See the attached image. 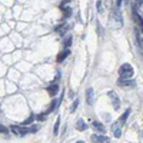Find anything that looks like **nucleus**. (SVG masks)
I'll return each instance as SVG.
<instances>
[{
	"label": "nucleus",
	"instance_id": "6",
	"mask_svg": "<svg viewBox=\"0 0 143 143\" xmlns=\"http://www.w3.org/2000/svg\"><path fill=\"white\" fill-rule=\"evenodd\" d=\"M90 139H92V142H94V143H106L107 142V137L103 136V134H92Z\"/></svg>",
	"mask_w": 143,
	"mask_h": 143
},
{
	"label": "nucleus",
	"instance_id": "21",
	"mask_svg": "<svg viewBox=\"0 0 143 143\" xmlns=\"http://www.w3.org/2000/svg\"><path fill=\"white\" fill-rule=\"evenodd\" d=\"M33 120H34V115H30V116H29V119H27V120H25V122H23V124H25V126H26V124H30Z\"/></svg>",
	"mask_w": 143,
	"mask_h": 143
},
{
	"label": "nucleus",
	"instance_id": "25",
	"mask_svg": "<svg viewBox=\"0 0 143 143\" xmlns=\"http://www.w3.org/2000/svg\"><path fill=\"white\" fill-rule=\"evenodd\" d=\"M34 119H37L39 122H43L46 119V115H37V116H34Z\"/></svg>",
	"mask_w": 143,
	"mask_h": 143
},
{
	"label": "nucleus",
	"instance_id": "15",
	"mask_svg": "<svg viewBox=\"0 0 143 143\" xmlns=\"http://www.w3.org/2000/svg\"><path fill=\"white\" fill-rule=\"evenodd\" d=\"M136 40H137V44H139L140 50H142V43H143V39H142V33L139 30H136Z\"/></svg>",
	"mask_w": 143,
	"mask_h": 143
},
{
	"label": "nucleus",
	"instance_id": "9",
	"mask_svg": "<svg viewBox=\"0 0 143 143\" xmlns=\"http://www.w3.org/2000/svg\"><path fill=\"white\" fill-rule=\"evenodd\" d=\"M92 126H93L94 130L100 132V133H105V132H106V128L103 126V123H100V122H93V123H92Z\"/></svg>",
	"mask_w": 143,
	"mask_h": 143
},
{
	"label": "nucleus",
	"instance_id": "23",
	"mask_svg": "<svg viewBox=\"0 0 143 143\" xmlns=\"http://www.w3.org/2000/svg\"><path fill=\"white\" fill-rule=\"evenodd\" d=\"M96 6H97V12H99V13H103V3L100 2V0L96 3Z\"/></svg>",
	"mask_w": 143,
	"mask_h": 143
},
{
	"label": "nucleus",
	"instance_id": "11",
	"mask_svg": "<svg viewBox=\"0 0 143 143\" xmlns=\"http://www.w3.org/2000/svg\"><path fill=\"white\" fill-rule=\"evenodd\" d=\"M76 129H77V130H80V132L86 130V129H87V124H86V122H84L83 119H79V120H77V123H76Z\"/></svg>",
	"mask_w": 143,
	"mask_h": 143
},
{
	"label": "nucleus",
	"instance_id": "28",
	"mask_svg": "<svg viewBox=\"0 0 143 143\" xmlns=\"http://www.w3.org/2000/svg\"><path fill=\"white\" fill-rule=\"evenodd\" d=\"M76 143H84V142H83V140H79V142H76Z\"/></svg>",
	"mask_w": 143,
	"mask_h": 143
},
{
	"label": "nucleus",
	"instance_id": "29",
	"mask_svg": "<svg viewBox=\"0 0 143 143\" xmlns=\"http://www.w3.org/2000/svg\"><path fill=\"white\" fill-rule=\"evenodd\" d=\"M137 2H142V0H137Z\"/></svg>",
	"mask_w": 143,
	"mask_h": 143
},
{
	"label": "nucleus",
	"instance_id": "19",
	"mask_svg": "<svg viewBox=\"0 0 143 143\" xmlns=\"http://www.w3.org/2000/svg\"><path fill=\"white\" fill-rule=\"evenodd\" d=\"M0 133L2 134H9V129H7L6 126H3V124H0Z\"/></svg>",
	"mask_w": 143,
	"mask_h": 143
},
{
	"label": "nucleus",
	"instance_id": "13",
	"mask_svg": "<svg viewBox=\"0 0 143 143\" xmlns=\"http://www.w3.org/2000/svg\"><path fill=\"white\" fill-rule=\"evenodd\" d=\"M112 130H113V136H115V137H117V139H119V137L122 136V130H120V128H119L116 123L112 124Z\"/></svg>",
	"mask_w": 143,
	"mask_h": 143
},
{
	"label": "nucleus",
	"instance_id": "1",
	"mask_svg": "<svg viewBox=\"0 0 143 143\" xmlns=\"http://www.w3.org/2000/svg\"><path fill=\"white\" fill-rule=\"evenodd\" d=\"M133 67H132L130 63H124V65L120 66V70H119V76H120V80H129V79L133 77Z\"/></svg>",
	"mask_w": 143,
	"mask_h": 143
},
{
	"label": "nucleus",
	"instance_id": "12",
	"mask_svg": "<svg viewBox=\"0 0 143 143\" xmlns=\"http://www.w3.org/2000/svg\"><path fill=\"white\" fill-rule=\"evenodd\" d=\"M69 54H70V50H69V49H65V50H63V52H60L59 53V56H57V62H63V60H65L66 59V57H67L69 56Z\"/></svg>",
	"mask_w": 143,
	"mask_h": 143
},
{
	"label": "nucleus",
	"instance_id": "24",
	"mask_svg": "<svg viewBox=\"0 0 143 143\" xmlns=\"http://www.w3.org/2000/svg\"><path fill=\"white\" fill-rule=\"evenodd\" d=\"M62 10H65V19L70 16V7H62Z\"/></svg>",
	"mask_w": 143,
	"mask_h": 143
},
{
	"label": "nucleus",
	"instance_id": "20",
	"mask_svg": "<svg viewBox=\"0 0 143 143\" xmlns=\"http://www.w3.org/2000/svg\"><path fill=\"white\" fill-rule=\"evenodd\" d=\"M39 129H40V126H31V128L27 129V130H29V133H36Z\"/></svg>",
	"mask_w": 143,
	"mask_h": 143
},
{
	"label": "nucleus",
	"instance_id": "10",
	"mask_svg": "<svg viewBox=\"0 0 143 143\" xmlns=\"http://www.w3.org/2000/svg\"><path fill=\"white\" fill-rule=\"evenodd\" d=\"M129 115H130V109H126L123 112V115L119 117V123H120V124H126V120H128Z\"/></svg>",
	"mask_w": 143,
	"mask_h": 143
},
{
	"label": "nucleus",
	"instance_id": "5",
	"mask_svg": "<svg viewBox=\"0 0 143 143\" xmlns=\"http://www.w3.org/2000/svg\"><path fill=\"white\" fill-rule=\"evenodd\" d=\"M86 102H87V105H93V102H94V92L92 87H89L86 90Z\"/></svg>",
	"mask_w": 143,
	"mask_h": 143
},
{
	"label": "nucleus",
	"instance_id": "2",
	"mask_svg": "<svg viewBox=\"0 0 143 143\" xmlns=\"http://www.w3.org/2000/svg\"><path fill=\"white\" fill-rule=\"evenodd\" d=\"M110 20L113 22V26L115 27H122L123 26V19H122V13L119 9H115L112 12V16H110Z\"/></svg>",
	"mask_w": 143,
	"mask_h": 143
},
{
	"label": "nucleus",
	"instance_id": "26",
	"mask_svg": "<svg viewBox=\"0 0 143 143\" xmlns=\"http://www.w3.org/2000/svg\"><path fill=\"white\" fill-rule=\"evenodd\" d=\"M97 30H99V31H97V33H99V36H102V34H103V29H102V26H100L99 22H97Z\"/></svg>",
	"mask_w": 143,
	"mask_h": 143
},
{
	"label": "nucleus",
	"instance_id": "3",
	"mask_svg": "<svg viewBox=\"0 0 143 143\" xmlns=\"http://www.w3.org/2000/svg\"><path fill=\"white\" fill-rule=\"evenodd\" d=\"M107 96L112 99V105H113V109L115 110H117L119 107H120V99H119V96L116 94V92H113V90H110L109 93H107Z\"/></svg>",
	"mask_w": 143,
	"mask_h": 143
},
{
	"label": "nucleus",
	"instance_id": "14",
	"mask_svg": "<svg viewBox=\"0 0 143 143\" xmlns=\"http://www.w3.org/2000/svg\"><path fill=\"white\" fill-rule=\"evenodd\" d=\"M72 42H73V37H72V34H69V36H66L65 40H63V44H65L66 49H69V47L72 46Z\"/></svg>",
	"mask_w": 143,
	"mask_h": 143
},
{
	"label": "nucleus",
	"instance_id": "4",
	"mask_svg": "<svg viewBox=\"0 0 143 143\" xmlns=\"http://www.w3.org/2000/svg\"><path fill=\"white\" fill-rule=\"evenodd\" d=\"M10 130H12L14 134H17V136H26V134L29 133L27 128H22V126H14V124H13L12 128H10Z\"/></svg>",
	"mask_w": 143,
	"mask_h": 143
},
{
	"label": "nucleus",
	"instance_id": "7",
	"mask_svg": "<svg viewBox=\"0 0 143 143\" xmlns=\"http://www.w3.org/2000/svg\"><path fill=\"white\" fill-rule=\"evenodd\" d=\"M60 102H62V97L60 99H54V100H52V103H50V106H49V109H47V112L44 113V115H49V113H52L53 110L57 107V105H60Z\"/></svg>",
	"mask_w": 143,
	"mask_h": 143
},
{
	"label": "nucleus",
	"instance_id": "27",
	"mask_svg": "<svg viewBox=\"0 0 143 143\" xmlns=\"http://www.w3.org/2000/svg\"><path fill=\"white\" fill-rule=\"evenodd\" d=\"M120 4H122V0H116V6H117V9L120 7Z\"/></svg>",
	"mask_w": 143,
	"mask_h": 143
},
{
	"label": "nucleus",
	"instance_id": "17",
	"mask_svg": "<svg viewBox=\"0 0 143 143\" xmlns=\"http://www.w3.org/2000/svg\"><path fill=\"white\" fill-rule=\"evenodd\" d=\"M133 17H134V20H136V23H137V25H140V27H142V16H139V14H137V12H136V10L133 12Z\"/></svg>",
	"mask_w": 143,
	"mask_h": 143
},
{
	"label": "nucleus",
	"instance_id": "16",
	"mask_svg": "<svg viewBox=\"0 0 143 143\" xmlns=\"http://www.w3.org/2000/svg\"><path fill=\"white\" fill-rule=\"evenodd\" d=\"M59 128H60V116L56 119V123H54V129H53L54 134H59Z\"/></svg>",
	"mask_w": 143,
	"mask_h": 143
},
{
	"label": "nucleus",
	"instance_id": "8",
	"mask_svg": "<svg viewBox=\"0 0 143 143\" xmlns=\"http://www.w3.org/2000/svg\"><path fill=\"white\" fill-rule=\"evenodd\" d=\"M47 93H49L50 96H56V94L59 93V86H57L56 83H54V84H50V86L47 87Z\"/></svg>",
	"mask_w": 143,
	"mask_h": 143
},
{
	"label": "nucleus",
	"instance_id": "22",
	"mask_svg": "<svg viewBox=\"0 0 143 143\" xmlns=\"http://www.w3.org/2000/svg\"><path fill=\"white\" fill-rule=\"evenodd\" d=\"M77 106H79V100L76 99L75 102H73V105H72V113L76 112V109H77Z\"/></svg>",
	"mask_w": 143,
	"mask_h": 143
},
{
	"label": "nucleus",
	"instance_id": "18",
	"mask_svg": "<svg viewBox=\"0 0 143 143\" xmlns=\"http://www.w3.org/2000/svg\"><path fill=\"white\" fill-rule=\"evenodd\" d=\"M119 84H122V86H134V80H130V82H122V80H119Z\"/></svg>",
	"mask_w": 143,
	"mask_h": 143
}]
</instances>
